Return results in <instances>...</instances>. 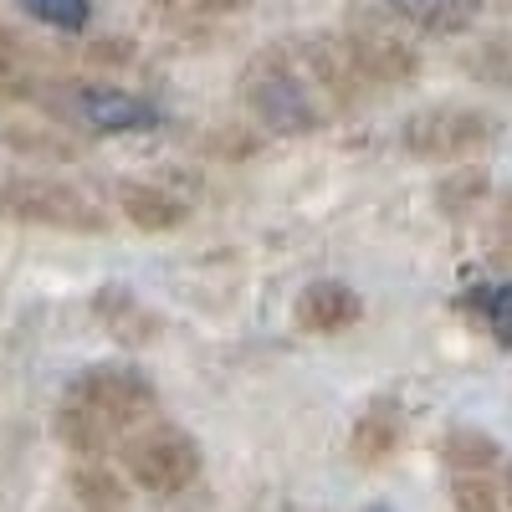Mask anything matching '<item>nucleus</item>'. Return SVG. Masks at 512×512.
Listing matches in <instances>:
<instances>
[{
	"mask_svg": "<svg viewBox=\"0 0 512 512\" xmlns=\"http://www.w3.org/2000/svg\"><path fill=\"white\" fill-rule=\"evenodd\" d=\"M154 415V384L134 364H93L62 395V436L77 451H103Z\"/></svg>",
	"mask_w": 512,
	"mask_h": 512,
	"instance_id": "1",
	"label": "nucleus"
},
{
	"mask_svg": "<svg viewBox=\"0 0 512 512\" xmlns=\"http://www.w3.org/2000/svg\"><path fill=\"white\" fill-rule=\"evenodd\" d=\"M246 108L272 134H313L323 128L333 98L303 47H272L246 67Z\"/></svg>",
	"mask_w": 512,
	"mask_h": 512,
	"instance_id": "2",
	"label": "nucleus"
},
{
	"mask_svg": "<svg viewBox=\"0 0 512 512\" xmlns=\"http://www.w3.org/2000/svg\"><path fill=\"white\" fill-rule=\"evenodd\" d=\"M0 216L21 226H47V231H103V210L67 180L47 175H6L0 180Z\"/></svg>",
	"mask_w": 512,
	"mask_h": 512,
	"instance_id": "3",
	"label": "nucleus"
},
{
	"mask_svg": "<svg viewBox=\"0 0 512 512\" xmlns=\"http://www.w3.org/2000/svg\"><path fill=\"white\" fill-rule=\"evenodd\" d=\"M123 472L154 497H175L200 477V446L180 425H134L123 436Z\"/></svg>",
	"mask_w": 512,
	"mask_h": 512,
	"instance_id": "4",
	"label": "nucleus"
},
{
	"mask_svg": "<svg viewBox=\"0 0 512 512\" xmlns=\"http://www.w3.org/2000/svg\"><path fill=\"white\" fill-rule=\"evenodd\" d=\"M497 134V118L482 108H461V103H436V108H420L405 118L400 128V144L415 159H466L487 149Z\"/></svg>",
	"mask_w": 512,
	"mask_h": 512,
	"instance_id": "5",
	"label": "nucleus"
},
{
	"mask_svg": "<svg viewBox=\"0 0 512 512\" xmlns=\"http://www.w3.org/2000/svg\"><path fill=\"white\" fill-rule=\"evenodd\" d=\"M77 108L98 134H139V128H159V118H164L149 98L123 93V88H82Z\"/></svg>",
	"mask_w": 512,
	"mask_h": 512,
	"instance_id": "6",
	"label": "nucleus"
},
{
	"mask_svg": "<svg viewBox=\"0 0 512 512\" xmlns=\"http://www.w3.org/2000/svg\"><path fill=\"white\" fill-rule=\"evenodd\" d=\"M364 303H359V292L349 282H308L303 292H297V323H303L308 333H338V328H349L359 323Z\"/></svg>",
	"mask_w": 512,
	"mask_h": 512,
	"instance_id": "7",
	"label": "nucleus"
},
{
	"mask_svg": "<svg viewBox=\"0 0 512 512\" xmlns=\"http://www.w3.org/2000/svg\"><path fill=\"white\" fill-rule=\"evenodd\" d=\"M487 0H390V11L431 36H456L482 16Z\"/></svg>",
	"mask_w": 512,
	"mask_h": 512,
	"instance_id": "8",
	"label": "nucleus"
},
{
	"mask_svg": "<svg viewBox=\"0 0 512 512\" xmlns=\"http://www.w3.org/2000/svg\"><path fill=\"white\" fill-rule=\"evenodd\" d=\"M118 200H123V216L139 231H169L185 221V200L159 185H118Z\"/></svg>",
	"mask_w": 512,
	"mask_h": 512,
	"instance_id": "9",
	"label": "nucleus"
},
{
	"mask_svg": "<svg viewBox=\"0 0 512 512\" xmlns=\"http://www.w3.org/2000/svg\"><path fill=\"white\" fill-rule=\"evenodd\" d=\"M400 436H405L400 405L379 400V405H369V410L359 415V425H354V456H359V461H384V456L400 446Z\"/></svg>",
	"mask_w": 512,
	"mask_h": 512,
	"instance_id": "10",
	"label": "nucleus"
},
{
	"mask_svg": "<svg viewBox=\"0 0 512 512\" xmlns=\"http://www.w3.org/2000/svg\"><path fill=\"white\" fill-rule=\"evenodd\" d=\"M466 308L497 333V344H512V282H477L466 292Z\"/></svg>",
	"mask_w": 512,
	"mask_h": 512,
	"instance_id": "11",
	"label": "nucleus"
},
{
	"mask_svg": "<svg viewBox=\"0 0 512 512\" xmlns=\"http://www.w3.org/2000/svg\"><path fill=\"white\" fill-rule=\"evenodd\" d=\"M16 6H21L31 21L52 26V31H67V36L88 31V21H93V6H88V0H16Z\"/></svg>",
	"mask_w": 512,
	"mask_h": 512,
	"instance_id": "12",
	"label": "nucleus"
},
{
	"mask_svg": "<svg viewBox=\"0 0 512 512\" xmlns=\"http://www.w3.org/2000/svg\"><path fill=\"white\" fill-rule=\"evenodd\" d=\"M466 67H472L482 82H497V88H512V36H487L482 47L466 57Z\"/></svg>",
	"mask_w": 512,
	"mask_h": 512,
	"instance_id": "13",
	"label": "nucleus"
},
{
	"mask_svg": "<svg viewBox=\"0 0 512 512\" xmlns=\"http://www.w3.org/2000/svg\"><path fill=\"white\" fill-rule=\"evenodd\" d=\"M446 461L461 466V472H482V466L497 461V441L482 431H451L446 436Z\"/></svg>",
	"mask_w": 512,
	"mask_h": 512,
	"instance_id": "14",
	"label": "nucleus"
},
{
	"mask_svg": "<svg viewBox=\"0 0 512 512\" xmlns=\"http://www.w3.org/2000/svg\"><path fill=\"white\" fill-rule=\"evenodd\" d=\"M451 502L461 507V512H507V502H502V492L487 482V477H456V487H451Z\"/></svg>",
	"mask_w": 512,
	"mask_h": 512,
	"instance_id": "15",
	"label": "nucleus"
},
{
	"mask_svg": "<svg viewBox=\"0 0 512 512\" xmlns=\"http://www.w3.org/2000/svg\"><path fill=\"white\" fill-rule=\"evenodd\" d=\"M497 492H502V502H507V512H512V461H507V472H502V482H497Z\"/></svg>",
	"mask_w": 512,
	"mask_h": 512,
	"instance_id": "16",
	"label": "nucleus"
},
{
	"mask_svg": "<svg viewBox=\"0 0 512 512\" xmlns=\"http://www.w3.org/2000/svg\"><path fill=\"white\" fill-rule=\"evenodd\" d=\"M374 512H390V507H374Z\"/></svg>",
	"mask_w": 512,
	"mask_h": 512,
	"instance_id": "17",
	"label": "nucleus"
}]
</instances>
